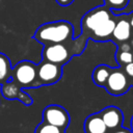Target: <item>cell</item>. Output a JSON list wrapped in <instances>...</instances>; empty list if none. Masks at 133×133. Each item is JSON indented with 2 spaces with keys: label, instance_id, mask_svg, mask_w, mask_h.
I'll return each mask as SVG.
<instances>
[{
  "label": "cell",
  "instance_id": "1",
  "mask_svg": "<svg viewBox=\"0 0 133 133\" xmlns=\"http://www.w3.org/2000/svg\"><path fill=\"white\" fill-rule=\"evenodd\" d=\"M117 18L118 15L105 5H99L89 9L81 18V35L77 38L83 45L86 44L87 39L95 42L111 41Z\"/></svg>",
  "mask_w": 133,
  "mask_h": 133
},
{
  "label": "cell",
  "instance_id": "2",
  "mask_svg": "<svg viewBox=\"0 0 133 133\" xmlns=\"http://www.w3.org/2000/svg\"><path fill=\"white\" fill-rule=\"evenodd\" d=\"M32 37L43 45L62 43L69 47L74 38V26L65 20L47 22L37 27Z\"/></svg>",
  "mask_w": 133,
  "mask_h": 133
},
{
  "label": "cell",
  "instance_id": "3",
  "mask_svg": "<svg viewBox=\"0 0 133 133\" xmlns=\"http://www.w3.org/2000/svg\"><path fill=\"white\" fill-rule=\"evenodd\" d=\"M11 80L22 88L41 86L36 78V64L30 60H21L12 68Z\"/></svg>",
  "mask_w": 133,
  "mask_h": 133
},
{
  "label": "cell",
  "instance_id": "4",
  "mask_svg": "<svg viewBox=\"0 0 133 133\" xmlns=\"http://www.w3.org/2000/svg\"><path fill=\"white\" fill-rule=\"evenodd\" d=\"M73 52L68 47V45L58 43V44H47L44 45L42 50V58L44 60L64 65L70 61L73 56Z\"/></svg>",
  "mask_w": 133,
  "mask_h": 133
},
{
  "label": "cell",
  "instance_id": "5",
  "mask_svg": "<svg viewBox=\"0 0 133 133\" xmlns=\"http://www.w3.org/2000/svg\"><path fill=\"white\" fill-rule=\"evenodd\" d=\"M130 86V78L126 75L123 68L119 66L112 69L104 87L112 96H122L128 91Z\"/></svg>",
  "mask_w": 133,
  "mask_h": 133
},
{
  "label": "cell",
  "instance_id": "6",
  "mask_svg": "<svg viewBox=\"0 0 133 133\" xmlns=\"http://www.w3.org/2000/svg\"><path fill=\"white\" fill-rule=\"evenodd\" d=\"M62 73V65L44 59L36 64V78L41 86L55 84L61 78Z\"/></svg>",
  "mask_w": 133,
  "mask_h": 133
},
{
  "label": "cell",
  "instance_id": "7",
  "mask_svg": "<svg viewBox=\"0 0 133 133\" xmlns=\"http://www.w3.org/2000/svg\"><path fill=\"white\" fill-rule=\"evenodd\" d=\"M43 121L50 125L65 130L70 124V115L65 108H63L62 106L51 104L44 108Z\"/></svg>",
  "mask_w": 133,
  "mask_h": 133
},
{
  "label": "cell",
  "instance_id": "8",
  "mask_svg": "<svg viewBox=\"0 0 133 133\" xmlns=\"http://www.w3.org/2000/svg\"><path fill=\"white\" fill-rule=\"evenodd\" d=\"M0 86H1V95L6 100L17 99L26 106H29L32 104V102H33L32 98L29 95H27L26 92H24L23 88L20 87L14 80L10 79V80L2 83Z\"/></svg>",
  "mask_w": 133,
  "mask_h": 133
},
{
  "label": "cell",
  "instance_id": "9",
  "mask_svg": "<svg viewBox=\"0 0 133 133\" xmlns=\"http://www.w3.org/2000/svg\"><path fill=\"white\" fill-rule=\"evenodd\" d=\"M99 112L108 130L112 131L122 127L124 122V114L122 110L116 106H108Z\"/></svg>",
  "mask_w": 133,
  "mask_h": 133
},
{
  "label": "cell",
  "instance_id": "10",
  "mask_svg": "<svg viewBox=\"0 0 133 133\" xmlns=\"http://www.w3.org/2000/svg\"><path fill=\"white\" fill-rule=\"evenodd\" d=\"M132 27L128 20V15H118L115 26L112 31V39L114 43L118 44L122 42H127L131 37Z\"/></svg>",
  "mask_w": 133,
  "mask_h": 133
},
{
  "label": "cell",
  "instance_id": "11",
  "mask_svg": "<svg viewBox=\"0 0 133 133\" xmlns=\"http://www.w3.org/2000/svg\"><path fill=\"white\" fill-rule=\"evenodd\" d=\"M84 133H108V129L104 124L100 112L88 115L83 124Z\"/></svg>",
  "mask_w": 133,
  "mask_h": 133
},
{
  "label": "cell",
  "instance_id": "12",
  "mask_svg": "<svg viewBox=\"0 0 133 133\" xmlns=\"http://www.w3.org/2000/svg\"><path fill=\"white\" fill-rule=\"evenodd\" d=\"M111 71H112V68H110L107 64H99L98 66H96L91 74L94 83L98 86L104 87Z\"/></svg>",
  "mask_w": 133,
  "mask_h": 133
},
{
  "label": "cell",
  "instance_id": "13",
  "mask_svg": "<svg viewBox=\"0 0 133 133\" xmlns=\"http://www.w3.org/2000/svg\"><path fill=\"white\" fill-rule=\"evenodd\" d=\"M11 63L9 58L0 52V85L11 79Z\"/></svg>",
  "mask_w": 133,
  "mask_h": 133
},
{
  "label": "cell",
  "instance_id": "14",
  "mask_svg": "<svg viewBox=\"0 0 133 133\" xmlns=\"http://www.w3.org/2000/svg\"><path fill=\"white\" fill-rule=\"evenodd\" d=\"M34 133H64V130L43 121L41 124L36 126Z\"/></svg>",
  "mask_w": 133,
  "mask_h": 133
},
{
  "label": "cell",
  "instance_id": "15",
  "mask_svg": "<svg viewBox=\"0 0 133 133\" xmlns=\"http://www.w3.org/2000/svg\"><path fill=\"white\" fill-rule=\"evenodd\" d=\"M104 5L111 9L112 11H117V10H123L124 8L127 7L129 4L130 0H103Z\"/></svg>",
  "mask_w": 133,
  "mask_h": 133
},
{
  "label": "cell",
  "instance_id": "16",
  "mask_svg": "<svg viewBox=\"0 0 133 133\" xmlns=\"http://www.w3.org/2000/svg\"><path fill=\"white\" fill-rule=\"evenodd\" d=\"M115 59H116V62L118 63L119 66H124V65L128 64L129 62L133 61L132 52L131 51H121V50H117L116 54H115Z\"/></svg>",
  "mask_w": 133,
  "mask_h": 133
},
{
  "label": "cell",
  "instance_id": "17",
  "mask_svg": "<svg viewBox=\"0 0 133 133\" xmlns=\"http://www.w3.org/2000/svg\"><path fill=\"white\" fill-rule=\"evenodd\" d=\"M122 68H123L124 72L126 73V75H127L130 79H132V78H133V61H132V62H129L128 64H126V65H124V66H122Z\"/></svg>",
  "mask_w": 133,
  "mask_h": 133
},
{
  "label": "cell",
  "instance_id": "18",
  "mask_svg": "<svg viewBox=\"0 0 133 133\" xmlns=\"http://www.w3.org/2000/svg\"><path fill=\"white\" fill-rule=\"evenodd\" d=\"M117 50H121V51H132V46L130 43L127 42H122V43H118L117 44Z\"/></svg>",
  "mask_w": 133,
  "mask_h": 133
},
{
  "label": "cell",
  "instance_id": "19",
  "mask_svg": "<svg viewBox=\"0 0 133 133\" xmlns=\"http://www.w3.org/2000/svg\"><path fill=\"white\" fill-rule=\"evenodd\" d=\"M56 3L59 5V6H62V7H65V6H69L71 5L75 0H55Z\"/></svg>",
  "mask_w": 133,
  "mask_h": 133
},
{
  "label": "cell",
  "instance_id": "20",
  "mask_svg": "<svg viewBox=\"0 0 133 133\" xmlns=\"http://www.w3.org/2000/svg\"><path fill=\"white\" fill-rule=\"evenodd\" d=\"M110 133H133V132H132L131 130H129V129H126V128L119 127V128H117V129L112 130Z\"/></svg>",
  "mask_w": 133,
  "mask_h": 133
},
{
  "label": "cell",
  "instance_id": "21",
  "mask_svg": "<svg viewBox=\"0 0 133 133\" xmlns=\"http://www.w3.org/2000/svg\"><path fill=\"white\" fill-rule=\"evenodd\" d=\"M128 20H129V23L133 29V11H131L130 14H128Z\"/></svg>",
  "mask_w": 133,
  "mask_h": 133
},
{
  "label": "cell",
  "instance_id": "22",
  "mask_svg": "<svg viewBox=\"0 0 133 133\" xmlns=\"http://www.w3.org/2000/svg\"><path fill=\"white\" fill-rule=\"evenodd\" d=\"M131 131L133 132V116H132V118H131Z\"/></svg>",
  "mask_w": 133,
  "mask_h": 133
},
{
  "label": "cell",
  "instance_id": "23",
  "mask_svg": "<svg viewBox=\"0 0 133 133\" xmlns=\"http://www.w3.org/2000/svg\"><path fill=\"white\" fill-rule=\"evenodd\" d=\"M130 44H131V46H132V49H133V39L130 42Z\"/></svg>",
  "mask_w": 133,
  "mask_h": 133
},
{
  "label": "cell",
  "instance_id": "24",
  "mask_svg": "<svg viewBox=\"0 0 133 133\" xmlns=\"http://www.w3.org/2000/svg\"><path fill=\"white\" fill-rule=\"evenodd\" d=\"M131 81V86H133V78H132V80H130Z\"/></svg>",
  "mask_w": 133,
  "mask_h": 133
},
{
  "label": "cell",
  "instance_id": "25",
  "mask_svg": "<svg viewBox=\"0 0 133 133\" xmlns=\"http://www.w3.org/2000/svg\"><path fill=\"white\" fill-rule=\"evenodd\" d=\"M131 52H132V56H133V49H132V51H131Z\"/></svg>",
  "mask_w": 133,
  "mask_h": 133
}]
</instances>
